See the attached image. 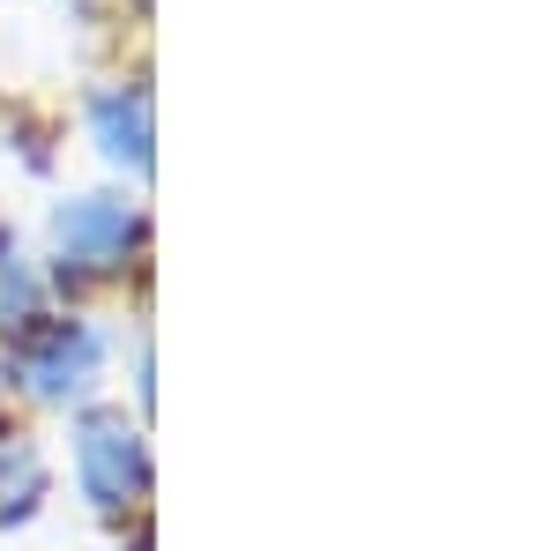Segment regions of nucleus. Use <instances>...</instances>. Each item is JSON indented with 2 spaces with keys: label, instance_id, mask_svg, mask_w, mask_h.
Wrapping results in <instances>:
<instances>
[{
  "label": "nucleus",
  "instance_id": "obj_1",
  "mask_svg": "<svg viewBox=\"0 0 559 551\" xmlns=\"http://www.w3.org/2000/svg\"><path fill=\"white\" fill-rule=\"evenodd\" d=\"M75 477H83V492H90L105 514L134 507V500H142V484H150L142 432H134L128 418H112V410L83 418V432H75Z\"/></svg>",
  "mask_w": 559,
  "mask_h": 551
},
{
  "label": "nucleus",
  "instance_id": "obj_6",
  "mask_svg": "<svg viewBox=\"0 0 559 551\" xmlns=\"http://www.w3.org/2000/svg\"><path fill=\"white\" fill-rule=\"evenodd\" d=\"M31 313H38V276L0 239V328H31Z\"/></svg>",
  "mask_w": 559,
  "mask_h": 551
},
{
  "label": "nucleus",
  "instance_id": "obj_3",
  "mask_svg": "<svg viewBox=\"0 0 559 551\" xmlns=\"http://www.w3.org/2000/svg\"><path fill=\"white\" fill-rule=\"evenodd\" d=\"M52 239H60V261H68V268H120L128 247L142 239V216H134L128 202L90 194V202H68V209H60Z\"/></svg>",
  "mask_w": 559,
  "mask_h": 551
},
{
  "label": "nucleus",
  "instance_id": "obj_4",
  "mask_svg": "<svg viewBox=\"0 0 559 551\" xmlns=\"http://www.w3.org/2000/svg\"><path fill=\"white\" fill-rule=\"evenodd\" d=\"M90 120H97V142H105L112 165L150 171V97H142V89H105V97L90 105Z\"/></svg>",
  "mask_w": 559,
  "mask_h": 551
},
{
  "label": "nucleus",
  "instance_id": "obj_2",
  "mask_svg": "<svg viewBox=\"0 0 559 551\" xmlns=\"http://www.w3.org/2000/svg\"><path fill=\"white\" fill-rule=\"evenodd\" d=\"M97 358H105V343L90 336V328L52 321V328H38V336L23 343L15 373L31 381V395H38V403H68V395H83V387L97 381Z\"/></svg>",
  "mask_w": 559,
  "mask_h": 551
},
{
  "label": "nucleus",
  "instance_id": "obj_5",
  "mask_svg": "<svg viewBox=\"0 0 559 551\" xmlns=\"http://www.w3.org/2000/svg\"><path fill=\"white\" fill-rule=\"evenodd\" d=\"M45 500V463L31 440L0 432V522H23V514Z\"/></svg>",
  "mask_w": 559,
  "mask_h": 551
}]
</instances>
